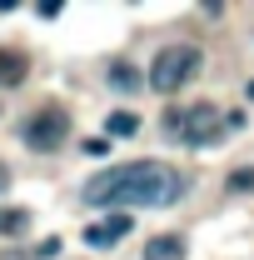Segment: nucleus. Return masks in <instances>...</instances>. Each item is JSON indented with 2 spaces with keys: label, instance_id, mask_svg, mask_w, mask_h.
<instances>
[{
  "label": "nucleus",
  "instance_id": "obj_4",
  "mask_svg": "<svg viewBox=\"0 0 254 260\" xmlns=\"http://www.w3.org/2000/svg\"><path fill=\"white\" fill-rule=\"evenodd\" d=\"M180 135H185V145H194V150H209V145L224 135V110L215 105V100H199V105H190V110H185V125H180Z\"/></svg>",
  "mask_w": 254,
  "mask_h": 260
},
{
  "label": "nucleus",
  "instance_id": "obj_8",
  "mask_svg": "<svg viewBox=\"0 0 254 260\" xmlns=\"http://www.w3.org/2000/svg\"><path fill=\"white\" fill-rule=\"evenodd\" d=\"M25 225H30V210H20V205H10V210H5V205H0V235H10V240H15V235H25Z\"/></svg>",
  "mask_w": 254,
  "mask_h": 260
},
{
  "label": "nucleus",
  "instance_id": "obj_14",
  "mask_svg": "<svg viewBox=\"0 0 254 260\" xmlns=\"http://www.w3.org/2000/svg\"><path fill=\"white\" fill-rule=\"evenodd\" d=\"M35 255H40V260H55V255H60V240H45V245H40Z\"/></svg>",
  "mask_w": 254,
  "mask_h": 260
},
{
  "label": "nucleus",
  "instance_id": "obj_9",
  "mask_svg": "<svg viewBox=\"0 0 254 260\" xmlns=\"http://www.w3.org/2000/svg\"><path fill=\"white\" fill-rule=\"evenodd\" d=\"M105 130H110V135H135V130H140V115H135V110H110V120H105Z\"/></svg>",
  "mask_w": 254,
  "mask_h": 260
},
{
  "label": "nucleus",
  "instance_id": "obj_12",
  "mask_svg": "<svg viewBox=\"0 0 254 260\" xmlns=\"http://www.w3.org/2000/svg\"><path fill=\"white\" fill-rule=\"evenodd\" d=\"M80 150H85V155H105V150H110V140H105V135H90Z\"/></svg>",
  "mask_w": 254,
  "mask_h": 260
},
{
  "label": "nucleus",
  "instance_id": "obj_5",
  "mask_svg": "<svg viewBox=\"0 0 254 260\" xmlns=\"http://www.w3.org/2000/svg\"><path fill=\"white\" fill-rule=\"evenodd\" d=\"M130 230H135V220H130V210H110L105 220H95V225H85V245H90V250H110L115 240H125Z\"/></svg>",
  "mask_w": 254,
  "mask_h": 260
},
{
  "label": "nucleus",
  "instance_id": "obj_13",
  "mask_svg": "<svg viewBox=\"0 0 254 260\" xmlns=\"http://www.w3.org/2000/svg\"><path fill=\"white\" fill-rule=\"evenodd\" d=\"M35 10H40V15H45V20H55V15H60V0H40V5H35Z\"/></svg>",
  "mask_w": 254,
  "mask_h": 260
},
{
  "label": "nucleus",
  "instance_id": "obj_3",
  "mask_svg": "<svg viewBox=\"0 0 254 260\" xmlns=\"http://www.w3.org/2000/svg\"><path fill=\"white\" fill-rule=\"evenodd\" d=\"M70 140V110L65 105H40L25 120V145L30 150H60Z\"/></svg>",
  "mask_w": 254,
  "mask_h": 260
},
{
  "label": "nucleus",
  "instance_id": "obj_6",
  "mask_svg": "<svg viewBox=\"0 0 254 260\" xmlns=\"http://www.w3.org/2000/svg\"><path fill=\"white\" fill-rule=\"evenodd\" d=\"M25 75H30V60H25V50H5V45H0V90H15Z\"/></svg>",
  "mask_w": 254,
  "mask_h": 260
},
{
  "label": "nucleus",
  "instance_id": "obj_11",
  "mask_svg": "<svg viewBox=\"0 0 254 260\" xmlns=\"http://www.w3.org/2000/svg\"><path fill=\"white\" fill-rule=\"evenodd\" d=\"M110 85H115V90H140V75H135L130 65H110Z\"/></svg>",
  "mask_w": 254,
  "mask_h": 260
},
{
  "label": "nucleus",
  "instance_id": "obj_2",
  "mask_svg": "<svg viewBox=\"0 0 254 260\" xmlns=\"http://www.w3.org/2000/svg\"><path fill=\"white\" fill-rule=\"evenodd\" d=\"M199 65H204V50L199 45H164L150 65V85H155L159 95H175V90H185L194 75H199Z\"/></svg>",
  "mask_w": 254,
  "mask_h": 260
},
{
  "label": "nucleus",
  "instance_id": "obj_15",
  "mask_svg": "<svg viewBox=\"0 0 254 260\" xmlns=\"http://www.w3.org/2000/svg\"><path fill=\"white\" fill-rule=\"evenodd\" d=\"M5 185H10V165L0 160V190H5Z\"/></svg>",
  "mask_w": 254,
  "mask_h": 260
},
{
  "label": "nucleus",
  "instance_id": "obj_7",
  "mask_svg": "<svg viewBox=\"0 0 254 260\" xmlns=\"http://www.w3.org/2000/svg\"><path fill=\"white\" fill-rule=\"evenodd\" d=\"M185 235H155V240H145V260H185Z\"/></svg>",
  "mask_w": 254,
  "mask_h": 260
},
{
  "label": "nucleus",
  "instance_id": "obj_16",
  "mask_svg": "<svg viewBox=\"0 0 254 260\" xmlns=\"http://www.w3.org/2000/svg\"><path fill=\"white\" fill-rule=\"evenodd\" d=\"M249 95H254V85H249Z\"/></svg>",
  "mask_w": 254,
  "mask_h": 260
},
{
  "label": "nucleus",
  "instance_id": "obj_10",
  "mask_svg": "<svg viewBox=\"0 0 254 260\" xmlns=\"http://www.w3.org/2000/svg\"><path fill=\"white\" fill-rule=\"evenodd\" d=\"M229 190H234V195H254V165L229 170Z\"/></svg>",
  "mask_w": 254,
  "mask_h": 260
},
{
  "label": "nucleus",
  "instance_id": "obj_1",
  "mask_svg": "<svg viewBox=\"0 0 254 260\" xmlns=\"http://www.w3.org/2000/svg\"><path fill=\"white\" fill-rule=\"evenodd\" d=\"M185 195V175L164 160H125L85 180L90 210H130V205H175Z\"/></svg>",
  "mask_w": 254,
  "mask_h": 260
}]
</instances>
